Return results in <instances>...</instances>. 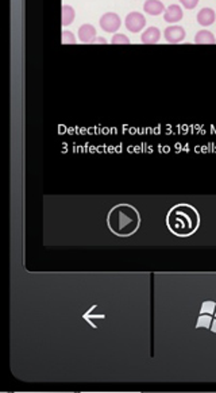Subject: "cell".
<instances>
[{
  "label": "cell",
  "mask_w": 216,
  "mask_h": 393,
  "mask_svg": "<svg viewBox=\"0 0 216 393\" xmlns=\"http://www.w3.org/2000/svg\"><path fill=\"white\" fill-rule=\"evenodd\" d=\"M200 225L199 212L188 204H179L173 207L166 216V226L177 237L192 235Z\"/></svg>",
  "instance_id": "1"
},
{
  "label": "cell",
  "mask_w": 216,
  "mask_h": 393,
  "mask_svg": "<svg viewBox=\"0 0 216 393\" xmlns=\"http://www.w3.org/2000/svg\"><path fill=\"white\" fill-rule=\"evenodd\" d=\"M107 223L109 230L117 237H130L141 225V216L132 206L119 204L108 212Z\"/></svg>",
  "instance_id": "2"
},
{
  "label": "cell",
  "mask_w": 216,
  "mask_h": 393,
  "mask_svg": "<svg viewBox=\"0 0 216 393\" xmlns=\"http://www.w3.org/2000/svg\"><path fill=\"white\" fill-rule=\"evenodd\" d=\"M99 24L106 33H116L122 26V20H120V16L115 12H106L102 15Z\"/></svg>",
  "instance_id": "3"
},
{
  "label": "cell",
  "mask_w": 216,
  "mask_h": 393,
  "mask_svg": "<svg viewBox=\"0 0 216 393\" xmlns=\"http://www.w3.org/2000/svg\"><path fill=\"white\" fill-rule=\"evenodd\" d=\"M124 24H126V28L130 33H139L141 30L145 28L146 19L141 12H135V11H134V12H130V14L127 15Z\"/></svg>",
  "instance_id": "4"
},
{
  "label": "cell",
  "mask_w": 216,
  "mask_h": 393,
  "mask_svg": "<svg viewBox=\"0 0 216 393\" xmlns=\"http://www.w3.org/2000/svg\"><path fill=\"white\" fill-rule=\"evenodd\" d=\"M185 35H187V34H185V30H184V27L179 26V24H172L169 27L165 28L164 31L165 39L170 43L181 42V41H184Z\"/></svg>",
  "instance_id": "5"
},
{
  "label": "cell",
  "mask_w": 216,
  "mask_h": 393,
  "mask_svg": "<svg viewBox=\"0 0 216 393\" xmlns=\"http://www.w3.org/2000/svg\"><path fill=\"white\" fill-rule=\"evenodd\" d=\"M183 8L179 4H172L165 9L164 19L168 23H177L183 19Z\"/></svg>",
  "instance_id": "6"
},
{
  "label": "cell",
  "mask_w": 216,
  "mask_h": 393,
  "mask_svg": "<svg viewBox=\"0 0 216 393\" xmlns=\"http://www.w3.org/2000/svg\"><path fill=\"white\" fill-rule=\"evenodd\" d=\"M79 39L83 43H92L96 39V28L90 23L83 24L79 28Z\"/></svg>",
  "instance_id": "7"
},
{
  "label": "cell",
  "mask_w": 216,
  "mask_h": 393,
  "mask_svg": "<svg viewBox=\"0 0 216 393\" xmlns=\"http://www.w3.org/2000/svg\"><path fill=\"white\" fill-rule=\"evenodd\" d=\"M215 18H216L215 11L212 8H208V7H204V8H202L199 11L198 23L200 24V26L207 27V26H211V24L215 22Z\"/></svg>",
  "instance_id": "8"
},
{
  "label": "cell",
  "mask_w": 216,
  "mask_h": 393,
  "mask_svg": "<svg viewBox=\"0 0 216 393\" xmlns=\"http://www.w3.org/2000/svg\"><path fill=\"white\" fill-rule=\"evenodd\" d=\"M143 9L146 14L151 15V16H158L162 12H165V5L160 0H147L143 4Z\"/></svg>",
  "instance_id": "9"
},
{
  "label": "cell",
  "mask_w": 216,
  "mask_h": 393,
  "mask_svg": "<svg viewBox=\"0 0 216 393\" xmlns=\"http://www.w3.org/2000/svg\"><path fill=\"white\" fill-rule=\"evenodd\" d=\"M161 31L158 27H149L146 28L142 34V42L143 43H157L160 41Z\"/></svg>",
  "instance_id": "10"
},
{
  "label": "cell",
  "mask_w": 216,
  "mask_h": 393,
  "mask_svg": "<svg viewBox=\"0 0 216 393\" xmlns=\"http://www.w3.org/2000/svg\"><path fill=\"white\" fill-rule=\"evenodd\" d=\"M76 18V12L75 9L72 5H62V19H61V24L65 27V26H69V24L73 23V20Z\"/></svg>",
  "instance_id": "11"
},
{
  "label": "cell",
  "mask_w": 216,
  "mask_h": 393,
  "mask_svg": "<svg viewBox=\"0 0 216 393\" xmlns=\"http://www.w3.org/2000/svg\"><path fill=\"white\" fill-rule=\"evenodd\" d=\"M215 37L211 31L208 30H200L195 37V42L196 43H215Z\"/></svg>",
  "instance_id": "12"
},
{
  "label": "cell",
  "mask_w": 216,
  "mask_h": 393,
  "mask_svg": "<svg viewBox=\"0 0 216 393\" xmlns=\"http://www.w3.org/2000/svg\"><path fill=\"white\" fill-rule=\"evenodd\" d=\"M76 42V37L73 35L72 31H68V30H64L62 31V43L66 45V43H75Z\"/></svg>",
  "instance_id": "13"
},
{
  "label": "cell",
  "mask_w": 216,
  "mask_h": 393,
  "mask_svg": "<svg viewBox=\"0 0 216 393\" xmlns=\"http://www.w3.org/2000/svg\"><path fill=\"white\" fill-rule=\"evenodd\" d=\"M112 43H130V39L124 35V34H113L112 39H111Z\"/></svg>",
  "instance_id": "14"
},
{
  "label": "cell",
  "mask_w": 216,
  "mask_h": 393,
  "mask_svg": "<svg viewBox=\"0 0 216 393\" xmlns=\"http://www.w3.org/2000/svg\"><path fill=\"white\" fill-rule=\"evenodd\" d=\"M180 3L184 5V8L193 9L199 4V0H179Z\"/></svg>",
  "instance_id": "15"
},
{
  "label": "cell",
  "mask_w": 216,
  "mask_h": 393,
  "mask_svg": "<svg viewBox=\"0 0 216 393\" xmlns=\"http://www.w3.org/2000/svg\"><path fill=\"white\" fill-rule=\"evenodd\" d=\"M211 323V318L210 316H204L202 315L198 322V327H208V324Z\"/></svg>",
  "instance_id": "16"
},
{
  "label": "cell",
  "mask_w": 216,
  "mask_h": 393,
  "mask_svg": "<svg viewBox=\"0 0 216 393\" xmlns=\"http://www.w3.org/2000/svg\"><path fill=\"white\" fill-rule=\"evenodd\" d=\"M216 308V305L214 303H204L202 308V312H207V314H214V309Z\"/></svg>",
  "instance_id": "17"
},
{
  "label": "cell",
  "mask_w": 216,
  "mask_h": 393,
  "mask_svg": "<svg viewBox=\"0 0 216 393\" xmlns=\"http://www.w3.org/2000/svg\"><path fill=\"white\" fill-rule=\"evenodd\" d=\"M95 42L106 43V42H107V41H106V39H104V38H102V37H96V39H95Z\"/></svg>",
  "instance_id": "18"
}]
</instances>
